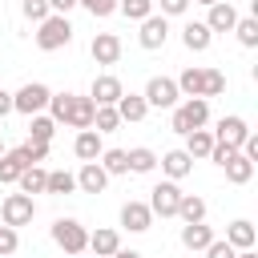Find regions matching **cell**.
<instances>
[{
  "label": "cell",
  "instance_id": "obj_36",
  "mask_svg": "<svg viewBox=\"0 0 258 258\" xmlns=\"http://www.w3.org/2000/svg\"><path fill=\"white\" fill-rule=\"evenodd\" d=\"M226 93V73H218V69H206V85H202V97L210 101V97H222Z\"/></svg>",
  "mask_w": 258,
  "mask_h": 258
},
{
  "label": "cell",
  "instance_id": "obj_38",
  "mask_svg": "<svg viewBox=\"0 0 258 258\" xmlns=\"http://www.w3.org/2000/svg\"><path fill=\"white\" fill-rule=\"evenodd\" d=\"M20 12H24L28 20H36V24H40L52 8H48V0H20Z\"/></svg>",
  "mask_w": 258,
  "mask_h": 258
},
{
  "label": "cell",
  "instance_id": "obj_50",
  "mask_svg": "<svg viewBox=\"0 0 258 258\" xmlns=\"http://www.w3.org/2000/svg\"><path fill=\"white\" fill-rule=\"evenodd\" d=\"M73 258H77V254H73Z\"/></svg>",
  "mask_w": 258,
  "mask_h": 258
},
{
  "label": "cell",
  "instance_id": "obj_24",
  "mask_svg": "<svg viewBox=\"0 0 258 258\" xmlns=\"http://www.w3.org/2000/svg\"><path fill=\"white\" fill-rule=\"evenodd\" d=\"M210 149H214V133L210 129H189L185 133V153L189 157H210Z\"/></svg>",
  "mask_w": 258,
  "mask_h": 258
},
{
  "label": "cell",
  "instance_id": "obj_9",
  "mask_svg": "<svg viewBox=\"0 0 258 258\" xmlns=\"http://www.w3.org/2000/svg\"><path fill=\"white\" fill-rule=\"evenodd\" d=\"M93 113H97V105H93V97H69V109H64V121L60 125H73V129H93Z\"/></svg>",
  "mask_w": 258,
  "mask_h": 258
},
{
  "label": "cell",
  "instance_id": "obj_20",
  "mask_svg": "<svg viewBox=\"0 0 258 258\" xmlns=\"http://www.w3.org/2000/svg\"><path fill=\"white\" fill-rule=\"evenodd\" d=\"M210 242H214V230L206 222H185L181 226V246L185 250H206Z\"/></svg>",
  "mask_w": 258,
  "mask_h": 258
},
{
  "label": "cell",
  "instance_id": "obj_14",
  "mask_svg": "<svg viewBox=\"0 0 258 258\" xmlns=\"http://www.w3.org/2000/svg\"><path fill=\"white\" fill-rule=\"evenodd\" d=\"M246 133H250V125L242 121V117H222L218 121V129H214V141H222V145H242L246 141Z\"/></svg>",
  "mask_w": 258,
  "mask_h": 258
},
{
  "label": "cell",
  "instance_id": "obj_23",
  "mask_svg": "<svg viewBox=\"0 0 258 258\" xmlns=\"http://www.w3.org/2000/svg\"><path fill=\"white\" fill-rule=\"evenodd\" d=\"M254 238H258V234H254V226H250L246 218L230 222V230H226V242H230L234 250H250V246H254Z\"/></svg>",
  "mask_w": 258,
  "mask_h": 258
},
{
  "label": "cell",
  "instance_id": "obj_37",
  "mask_svg": "<svg viewBox=\"0 0 258 258\" xmlns=\"http://www.w3.org/2000/svg\"><path fill=\"white\" fill-rule=\"evenodd\" d=\"M77 4H81V8L89 12V16H101V20L117 12V0H77Z\"/></svg>",
  "mask_w": 258,
  "mask_h": 258
},
{
  "label": "cell",
  "instance_id": "obj_31",
  "mask_svg": "<svg viewBox=\"0 0 258 258\" xmlns=\"http://www.w3.org/2000/svg\"><path fill=\"white\" fill-rule=\"evenodd\" d=\"M234 32H238V44L242 48H258V16H238Z\"/></svg>",
  "mask_w": 258,
  "mask_h": 258
},
{
  "label": "cell",
  "instance_id": "obj_33",
  "mask_svg": "<svg viewBox=\"0 0 258 258\" xmlns=\"http://www.w3.org/2000/svg\"><path fill=\"white\" fill-rule=\"evenodd\" d=\"M73 189H77V177L69 169H52L44 181V194H73Z\"/></svg>",
  "mask_w": 258,
  "mask_h": 258
},
{
  "label": "cell",
  "instance_id": "obj_48",
  "mask_svg": "<svg viewBox=\"0 0 258 258\" xmlns=\"http://www.w3.org/2000/svg\"><path fill=\"white\" fill-rule=\"evenodd\" d=\"M198 4H206V8H210V4H218V0H198Z\"/></svg>",
  "mask_w": 258,
  "mask_h": 258
},
{
  "label": "cell",
  "instance_id": "obj_7",
  "mask_svg": "<svg viewBox=\"0 0 258 258\" xmlns=\"http://www.w3.org/2000/svg\"><path fill=\"white\" fill-rule=\"evenodd\" d=\"M145 105H153V109H173L177 105V81H169V77H149V85H145Z\"/></svg>",
  "mask_w": 258,
  "mask_h": 258
},
{
  "label": "cell",
  "instance_id": "obj_2",
  "mask_svg": "<svg viewBox=\"0 0 258 258\" xmlns=\"http://www.w3.org/2000/svg\"><path fill=\"white\" fill-rule=\"evenodd\" d=\"M210 121V101L206 97H189L185 105H173V117H169V129L173 133H189V129H202Z\"/></svg>",
  "mask_w": 258,
  "mask_h": 258
},
{
  "label": "cell",
  "instance_id": "obj_3",
  "mask_svg": "<svg viewBox=\"0 0 258 258\" xmlns=\"http://www.w3.org/2000/svg\"><path fill=\"white\" fill-rule=\"evenodd\" d=\"M52 242H56L64 254H81V250H89V230H85L77 218H56V222H52Z\"/></svg>",
  "mask_w": 258,
  "mask_h": 258
},
{
  "label": "cell",
  "instance_id": "obj_41",
  "mask_svg": "<svg viewBox=\"0 0 258 258\" xmlns=\"http://www.w3.org/2000/svg\"><path fill=\"white\" fill-rule=\"evenodd\" d=\"M234 254H238V250H234L230 242H218V238L206 246V258H234Z\"/></svg>",
  "mask_w": 258,
  "mask_h": 258
},
{
  "label": "cell",
  "instance_id": "obj_18",
  "mask_svg": "<svg viewBox=\"0 0 258 258\" xmlns=\"http://www.w3.org/2000/svg\"><path fill=\"white\" fill-rule=\"evenodd\" d=\"M113 109H117V117H121V121H145V113H149V105H145V97H141V93H121Z\"/></svg>",
  "mask_w": 258,
  "mask_h": 258
},
{
  "label": "cell",
  "instance_id": "obj_46",
  "mask_svg": "<svg viewBox=\"0 0 258 258\" xmlns=\"http://www.w3.org/2000/svg\"><path fill=\"white\" fill-rule=\"evenodd\" d=\"M109 258H145V254H137V250H113Z\"/></svg>",
  "mask_w": 258,
  "mask_h": 258
},
{
  "label": "cell",
  "instance_id": "obj_1",
  "mask_svg": "<svg viewBox=\"0 0 258 258\" xmlns=\"http://www.w3.org/2000/svg\"><path fill=\"white\" fill-rule=\"evenodd\" d=\"M69 40H73V24H69V16H64V12H48V16L40 20L36 48H44V52H56V48H64Z\"/></svg>",
  "mask_w": 258,
  "mask_h": 258
},
{
  "label": "cell",
  "instance_id": "obj_42",
  "mask_svg": "<svg viewBox=\"0 0 258 258\" xmlns=\"http://www.w3.org/2000/svg\"><path fill=\"white\" fill-rule=\"evenodd\" d=\"M234 153H238L234 145H222V141H214V149H210V161H218V165H226V161H230Z\"/></svg>",
  "mask_w": 258,
  "mask_h": 258
},
{
  "label": "cell",
  "instance_id": "obj_35",
  "mask_svg": "<svg viewBox=\"0 0 258 258\" xmlns=\"http://www.w3.org/2000/svg\"><path fill=\"white\" fill-rule=\"evenodd\" d=\"M117 12L125 20H145L153 12V0H117Z\"/></svg>",
  "mask_w": 258,
  "mask_h": 258
},
{
  "label": "cell",
  "instance_id": "obj_4",
  "mask_svg": "<svg viewBox=\"0 0 258 258\" xmlns=\"http://www.w3.org/2000/svg\"><path fill=\"white\" fill-rule=\"evenodd\" d=\"M48 85H40V81H28V85H20L16 93H12V109L16 113H24V117H32V113H40L44 105H48Z\"/></svg>",
  "mask_w": 258,
  "mask_h": 258
},
{
  "label": "cell",
  "instance_id": "obj_34",
  "mask_svg": "<svg viewBox=\"0 0 258 258\" xmlns=\"http://www.w3.org/2000/svg\"><path fill=\"white\" fill-rule=\"evenodd\" d=\"M117 125H121L117 109H113V105H97V113H93V129H97V133H113Z\"/></svg>",
  "mask_w": 258,
  "mask_h": 258
},
{
  "label": "cell",
  "instance_id": "obj_25",
  "mask_svg": "<svg viewBox=\"0 0 258 258\" xmlns=\"http://www.w3.org/2000/svg\"><path fill=\"white\" fill-rule=\"evenodd\" d=\"M222 169H226V177H230L234 185H246V181L254 177V161H250V157H242V153H234Z\"/></svg>",
  "mask_w": 258,
  "mask_h": 258
},
{
  "label": "cell",
  "instance_id": "obj_43",
  "mask_svg": "<svg viewBox=\"0 0 258 258\" xmlns=\"http://www.w3.org/2000/svg\"><path fill=\"white\" fill-rule=\"evenodd\" d=\"M189 8V0H161V16H181Z\"/></svg>",
  "mask_w": 258,
  "mask_h": 258
},
{
  "label": "cell",
  "instance_id": "obj_40",
  "mask_svg": "<svg viewBox=\"0 0 258 258\" xmlns=\"http://www.w3.org/2000/svg\"><path fill=\"white\" fill-rule=\"evenodd\" d=\"M24 153H28V161L36 165V161L48 157V141H24Z\"/></svg>",
  "mask_w": 258,
  "mask_h": 258
},
{
  "label": "cell",
  "instance_id": "obj_44",
  "mask_svg": "<svg viewBox=\"0 0 258 258\" xmlns=\"http://www.w3.org/2000/svg\"><path fill=\"white\" fill-rule=\"evenodd\" d=\"M8 113H12V93H4V89H0V121H4Z\"/></svg>",
  "mask_w": 258,
  "mask_h": 258
},
{
  "label": "cell",
  "instance_id": "obj_10",
  "mask_svg": "<svg viewBox=\"0 0 258 258\" xmlns=\"http://www.w3.org/2000/svg\"><path fill=\"white\" fill-rule=\"evenodd\" d=\"M89 52H93L97 64H117L121 60V36L117 32H97L93 44H89Z\"/></svg>",
  "mask_w": 258,
  "mask_h": 258
},
{
  "label": "cell",
  "instance_id": "obj_28",
  "mask_svg": "<svg viewBox=\"0 0 258 258\" xmlns=\"http://www.w3.org/2000/svg\"><path fill=\"white\" fill-rule=\"evenodd\" d=\"M44 181H48V169H40V165H28V169L16 177L20 194H44Z\"/></svg>",
  "mask_w": 258,
  "mask_h": 258
},
{
  "label": "cell",
  "instance_id": "obj_26",
  "mask_svg": "<svg viewBox=\"0 0 258 258\" xmlns=\"http://www.w3.org/2000/svg\"><path fill=\"white\" fill-rule=\"evenodd\" d=\"M202 85H206V69H185L181 77H177V93L181 97H202Z\"/></svg>",
  "mask_w": 258,
  "mask_h": 258
},
{
  "label": "cell",
  "instance_id": "obj_49",
  "mask_svg": "<svg viewBox=\"0 0 258 258\" xmlns=\"http://www.w3.org/2000/svg\"><path fill=\"white\" fill-rule=\"evenodd\" d=\"M0 153H4V145H0Z\"/></svg>",
  "mask_w": 258,
  "mask_h": 258
},
{
  "label": "cell",
  "instance_id": "obj_29",
  "mask_svg": "<svg viewBox=\"0 0 258 258\" xmlns=\"http://www.w3.org/2000/svg\"><path fill=\"white\" fill-rule=\"evenodd\" d=\"M52 133H56V121L52 117H44V113H32L28 117V141H52Z\"/></svg>",
  "mask_w": 258,
  "mask_h": 258
},
{
  "label": "cell",
  "instance_id": "obj_8",
  "mask_svg": "<svg viewBox=\"0 0 258 258\" xmlns=\"http://www.w3.org/2000/svg\"><path fill=\"white\" fill-rule=\"evenodd\" d=\"M141 24V32H137V40H141V48H161L165 40H169V20L165 16H157V12H149L145 20H137Z\"/></svg>",
  "mask_w": 258,
  "mask_h": 258
},
{
  "label": "cell",
  "instance_id": "obj_22",
  "mask_svg": "<svg viewBox=\"0 0 258 258\" xmlns=\"http://www.w3.org/2000/svg\"><path fill=\"white\" fill-rule=\"evenodd\" d=\"M89 250H93L97 258H109L113 250H121V234H117V230H93V234H89Z\"/></svg>",
  "mask_w": 258,
  "mask_h": 258
},
{
  "label": "cell",
  "instance_id": "obj_15",
  "mask_svg": "<svg viewBox=\"0 0 258 258\" xmlns=\"http://www.w3.org/2000/svg\"><path fill=\"white\" fill-rule=\"evenodd\" d=\"M234 24H238L234 4H226V0L210 4V16H206V28H210V32H234Z\"/></svg>",
  "mask_w": 258,
  "mask_h": 258
},
{
  "label": "cell",
  "instance_id": "obj_27",
  "mask_svg": "<svg viewBox=\"0 0 258 258\" xmlns=\"http://www.w3.org/2000/svg\"><path fill=\"white\" fill-rule=\"evenodd\" d=\"M125 157H129V173H153V165H157V153L145 149V145L125 149Z\"/></svg>",
  "mask_w": 258,
  "mask_h": 258
},
{
  "label": "cell",
  "instance_id": "obj_13",
  "mask_svg": "<svg viewBox=\"0 0 258 258\" xmlns=\"http://www.w3.org/2000/svg\"><path fill=\"white\" fill-rule=\"evenodd\" d=\"M125 93V85L113 77V73H101L97 81H93V89H89V97H93V105H117V97Z\"/></svg>",
  "mask_w": 258,
  "mask_h": 258
},
{
  "label": "cell",
  "instance_id": "obj_11",
  "mask_svg": "<svg viewBox=\"0 0 258 258\" xmlns=\"http://www.w3.org/2000/svg\"><path fill=\"white\" fill-rule=\"evenodd\" d=\"M121 226L133 230V234H145V230L153 226V210H149L145 202H125V206H121Z\"/></svg>",
  "mask_w": 258,
  "mask_h": 258
},
{
  "label": "cell",
  "instance_id": "obj_16",
  "mask_svg": "<svg viewBox=\"0 0 258 258\" xmlns=\"http://www.w3.org/2000/svg\"><path fill=\"white\" fill-rule=\"evenodd\" d=\"M105 185H109V173L101 169V161H85L81 173H77V189H85V194H101Z\"/></svg>",
  "mask_w": 258,
  "mask_h": 258
},
{
  "label": "cell",
  "instance_id": "obj_6",
  "mask_svg": "<svg viewBox=\"0 0 258 258\" xmlns=\"http://www.w3.org/2000/svg\"><path fill=\"white\" fill-rule=\"evenodd\" d=\"M177 202H181V189H177V181H157L153 189H149V210L153 214H161V218H177Z\"/></svg>",
  "mask_w": 258,
  "mask_h": 258
},
{
  "label": "cell",
  "instance_id": "obj_32",
  "mask_svg": "<svg viewBox=\"0 0 258 258\" xmlns=\"http://www.w3.org/2000/svg\"><path fill=\"white\" fill-rule=\"evenodd\" d=\"M101 169H105L109 177L129 173V157H125V149H101Z\"/></svg>",
  "mask_w": 258,
  "mask_h": 258
},
{
  "label": "cell",
  "instance_id": "obj_19",
  "mask_svg": "<svg viewBox=\"0 0 258 258\" xmlns=\"http://www.w3.org/2000/svg\"><path fill=\"white\" fill-rule=\"evenodd\" d=\"M101 149H105V145H101V133H97V129H81L77 141H73V153H77L81 161H97Z\"/></svg>",
  "mask_w": 258,
  "mask_h": 258
},
{
  "label": "cell",
  "instance_id": "obj_30",
  "mask_svg": "<svg viewBox=\"0 0 258 258\" xmlns=\"http://www.w3.org/2000/svg\"><path fill=\"white\" fill-rule=\"evenodd\" d=\"M177 218H181V222H206V202L194 198V194H181V202H177Z\"/></svg>",
  "mask_w": 258,
  "mask_h": 258
},
{
  "label": "cell",
  "instance_id": "obj_39",
  "mask_svg": "<svg viewBox=\"0 0 258 258\" xmlns=\"http://www.w3.org/2000/svg\"><path fill=\"white\" fill-rule=\"evenodd\" d=\"M16 246H20V238H16V230H12V226H0V258H8V254H16Z\"/></svg>",
  "mask_w": 258,
  "mask_h": 258
},
{
  "label": "cell",
  "instance_id": "obj_45",
  "mask_svg": "<svg viewBox=\"0 0 258 258\" xmlns=\"http://www.w3.org/2000/svg\"><path fill=\"white\" fill-rule=\"evenodd\" d=\"M48 8L52 12H69V8H77V0H48Z\"/></svg>",
  "mask_w": 258,
  "mask_h": 258
},
{
  "label": "cell",
  "instance_id": "obj_51",
  "mask_svg": "<svg viewBox=\"0 0 258 258\" xmlns=\"http://www.w3.org/2000/svg\"><path fill=\"white\" fill-rule=\"evenodd\" d=\"M8 258H12V254H8Z\"/></svg>",
  "mask_w": 258,
  "mask_h": 258
},
{
  "label": "cell",
  "instance_id": "obj_17",
  "mask_svg": "<svg viewBox=\"0 0 258 258\" xmlns=\"http://www.w3.org/2000/svg\"><path fill=\"white\" fill-rule=\"evenodd\" d=\"M210 40H214V32L206 28V20H189V24L181 28V44H185L189 52H206Z\"/></svg>",
  "mask_w": 258,
  "mask_h": 258
},
{
  "label": "cell",
  "instance_id": "obj_5",
  "mask_svg": "<svg viewBox=\"0 0 258 258\" xmlns=\"http://www.w3.org/2000/svg\"><path fill=\"white\" fill-rule=\"evenodd\" d=\"M0 218H4V226H28L32 218H36V202H32V194H8L4 198V206H0Z\"/></svg>",
  "mask_w": 258,
  "mask_h": 258
},
{
  "label": "cell",
  "instance_id": "obj_21",
  "mask_svg": "<svg viewBox=\"0 0 258 258\" xmlns=\"http://www.w3.org/2000/svg\"><path fill=\"white\" fill-rule=\"evenodd\" d=\"M161 169L169 173V181H181V177L194 169V157H189L185 149H169V153L161 157Z\"/></svg>",
  "mask_w": 258,
  "mask_h": 258
},
{
  "label": "cell",
  "instance_id": "obj_47",
  "mask_svg": "<svg viewBox=\"0 0 258 258\" xmlns=\"http://www.w3.org/2000/svg\"><path fill=\"white\" fill-rule=\"evenodd\" d=\"M234 258H258V254H254V246H250V250H238Z\"/></svg>",
  "mask_w": 258,
  "mask_h": 258
},
{
  "label": "cell",
  "instance_id": "obj_12",
  "mask_svg": "<svg viewBox=\"0 0 258 258\" xmlns=\"http://www.w3.org/2000/svg\"><path fill=\"white\" fill-rule=\"evenodd\" d=\"M32 161H28V153H24V145H16V149H8V153H0V185H12L24 169H28Z\"/></svg>",
  "mask_w": 258,
  "mask_h": 258
}]
</instances>
